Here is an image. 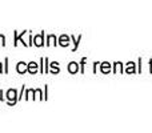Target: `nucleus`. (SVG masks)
I'll return each mask as SVG.
<instances>
[{
  "instance_id": "1",
  "label": "nucleus",
  "mask_w": 152,
  "mask_h": 133,
  "mask_svg": "<svg viewBox=\"0 0 152 133\" xmlns=\"http://www.w3.org/2000/svg\"><path fill=\"white\" fill-rule=\"evenodd\" d=\"M27 69H28V67L26 65V63H23V61H21V63L18 64V72L19 73H24Z\"/></svg>"
},
{
  "instance_id": "2",
  "label": "nucleus",
  "mask_w": 152,
  "mask_h": 133,
  "mask_svg": "<svg viewBox=\"0 0 152 133\" xmlns=\"http://www.w3.org/2000/svg\"><path fill=\"white\" fill-rule=\"evenodd\" d=\"M7 99L8 100H16V92L13 89H10L7 92Z\"/></svg>"
},
{
  "instance_id": "3",
  "label": "nucleus",
  "mask_w": 152,
  "mask_h": 133,
  "mask_svg": "<svg viewBox=\"0 0 152 133\" xmlns=\"http://www.w3.org/2000/svg\"><path fill=\"white\" fill-rule=\"evenodd\" d=\"M36 69H37L36 63H29V65H28V70H29V72H32V73H34Z\"/></svg>"
},
{
  "instance_id": "4",
  "label": "nucleus",
  "mask_w": 152,
  "mask_h": 133,
  "mask_svg": "<svg viewBox=\"0 0 152 133\" xmlns=\"http://www.w3.org/2000/svg\"><path fill=\"white\" fill-rule=\"evenodd\" d=\"M35 44H36V45H42L43 44V43H42V36L35 37Z\"/></svg>"
},
{
  "instance_id": "5",
  "label": "nucleus",
  "mask_w": 152,
  "mask_h": 133,
  "mask_svg": "<svg viewBox=\"0 0 152 133\" xmlns=\"http://www.w3.org/2000/svg\"><path fill=\"white\" fill-rule=\"evenodd\" d=\"M71 72H76V69H77V67H76V64L75 63H71V65H69V68H68Z\"/></svg>"
},
{
  "instance_id": "6",
  "label": "nucleus",
  "mask_w": 152,
  "mask_h": 133,
  "mask_svg": "<svg viewBox=\"0 0 152 133\" xmlns=\"http://www.w3.org/2000/svg\"><path fill=\"white\" fill-rule=\"evenodd\" d=\"M3 40H4V37H3L1 35H0V45H3V44H4V43H3Z\"/></svg>"
}]
</instances>
